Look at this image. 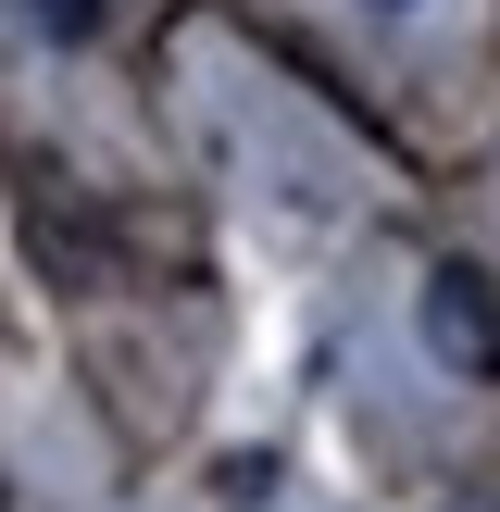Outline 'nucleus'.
I'll return each instance as SVG.
<instances>
[{"mask_svg": "<svg viewBox=\"0 0 500 512\" xmlns=\"http://www.w3.org/2000/svg\"><path fill=\"white\" fill-rule=\"evenodd\" d=\"M425 338H438V363H500V313H488V288L463 263L425 288Z\"/></svg>", "mask_w": 500, "mask_h": 512, "instance_id": "nucleus-1", "label": "nucleus"}, {"mask_svg": "<svg viewBox=\"0 0 500 512\" xmlns=\"http://www.w3.org/2000/svg\"><path fill=\"white\" fill-rule=\"evenodd\" d=\"M38 25H50V38H88V25H100V0H38Z\"/></svg>", "mask_w": 500, "mask_h": 512, "instance_id": "nucleus-2", "label": "nucleus"}]
</instances>
